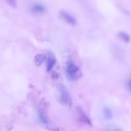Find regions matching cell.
Listing matches in <instances>:
<instances>
[{"label": "cell", "instance_id": "cell-6", "mask_svg": "<svg viewBox=\"0 0 131 131\" xmlns=\"http://www.w3.org/2000/svg\"><path fill=\"white\" fill-rule=\"evenodd\" d=\"M46 60V56L42 54H38L34 58V62L37 66H41Z\"/></svg>", "mask_w": 131, "mask_h": 131}, {"label": "cell", "instance_id": "cell-11", "mask_svg": "<svg viewBox=\"0 0 131 131\" xmlns=\"http://www.w3.org/2000/svg\"><path fill=\"white\" fill-rule=\"evenodd\" d=\"M6 1H7L8 3L9 4V5H10L12 7H16V0H6Z\"/></svg>", "mask_w": 131, "mask_h": 131}, {"label": "cell", "instance_id": "cell-4", "mask_svg": "<svg viewBox=\"0 0 131 131\" xmlns=\"http://www.w3.org/2000/svg\"><path fill=\"white\" fill-rule=\"evenodd\" d=\"M32 11L33 14L41 15L44 14L46 11V8L41 3H35L32 6Z\"/></svg>", "mask_w": 131, "mask_h": 131}, {"label": "cell", "instance_id": "cell-10", "mask_svg": "<svg viewBox=\"0 0 131 131\" xmlns=\"http://www.w3.org/2000/svg\"><path fill=\"white\" fill-rule=\"evenodd\" d=\"M39 118L40 119H41V122H42V123H44V124H48V120L47 117H46V116H45L44 113L43 112H42V111H39Z\"/></svg>", "mask_w": 131, "mask_h": 131}, {"label": "cell", "instance_id": "cell-8", "mask_svg": "<svg viewBox=\"0 0 131 131\" xmlns=\"http://www.w3.org/2000/svg\"><path fill=\"white\" fill-rule=\"evenodd\" d=\"M79 114L81 120H82L83 122L86 123V124H89V125H91V122H90L89 119L87 117V116L85 115L84 113H83L81 110L79 111Z\"/></svg>", "mask_w": 131, "mask_h": 131}, {"label": "cell", "instance_id": "cell-3", "mask_svg": "<svg viewBox=\"0 0 131 131\" xmlns=\"http://www.w3.org/2000/svg\"><path fill=\"white\" fill-rule=\"evenodd\" d=\"M60 15L62 20L68 24L72 26H74L77 24V20H76L75 18L66 12L61 11L60 12Z\"/></svg>", "mask_w": 131, "mask_h": 131}, {"label": "cell", "instance_id": "cell-1", "mask_svg": "<svg viewBox=\"0 0 131 131\" xmlns=\"http://www.w3.org/2000/svg\"><path fill=\"white\" fill-rule=\"evenodd\" d=\"M67 75L71 80H77L81 77V71L77 65L71 61H69L66 64V68Z\"/></svg>", "mask_w": 131, "mask_h": 131}, {"label": "cell", "instance_id": "cell-2", "mask_svg": "<svg viewBox=\"0 0 131 131\" xmlns=\"http://www.w3.org/2000/svg\"><path fill=\"white\" fill-rule=\"evenodd\" d=\"M59 92L60 94V101L62 104L66 106H71L72 104V99L71 95L67 88L62 84L59 86Z\"/></svg>", "mask_w": 131, "mask_h": 131}, {"label": "cell", "instance_id": "cell-9", "mask_svg": "<svg viewBox=\"0 0 131 131\" xmlns=\"http://www.w3.org/2000/svg\"><path fill=\"white\" fill-rule=\"evenodd\" d=\"M104 116L108 120H110L113 118V112L108 107H105L104 110Z\"/></svg>", "mask_w": 131, "mask_h": 131}, {"label": "cell", "instance_id": "cell-12", "mask_svg": "<svg viewBox=\"0 0 131 131\" xmlns=\"http://www.w3.org/2000/svg\"><path fill=\"white\" fill-rule=\"evenodd\" d=\"M128 86L129 88V90L131 91V80H129L128 81Z\"/></svg>", "mask_w": 131, "mask_h": 131}, {"label": "cell", "instance_id": "cell-5", "mask_svg": "<svg viewBox=\"0 0 131 131\" xmlns=\"http://www.w3.org/2000/svg\"><path fill=\"white\" fill-rule=\"evenodd\" d=\"M56 63V59L53 54L50 53L48 55V58L47 59V65H46V70L47 72H50L53 68Z\"/></svg>", "mask_w": 131, "mask_h": 131}, {"label": "cell", "instance_id": "cell-7", "mask_svg": "<svg viewBox=\"0 0 131 131\" xmlns=\"http://www.w3.org/2000/svg\"><path fill=\"white\" fill-rule=\"evenodd\" d=\"M118 36L125 43H128L130 40V38L129 35L127 33H125V32H119L118 33Z\"/></svg>", "mask_w": 131, "mask_h": 131}]
</instances>
